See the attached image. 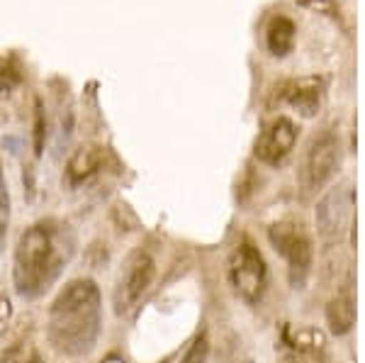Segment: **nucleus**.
Wrapping results in <instances>:
<instances>
[{
    "instance_id": "obj_14",
    "label": "nucleus",
    "mask_w": 365,
    "mask_h": 363,
    "mask_svg": "<svg viewBox=\"0 0 365 363\" xmlns=\"http://www.w3.org/2000/svg\"><path fill=\"white\" fill-rule=\"evenodd\" d=\"M210 359V339L205 332H200V334L192 339V344L187 347V351L182 354L180 363H207Z\"/></svg>"
},
{
    "instance_id": "obj_6",
    "label": "nucleus",
    "mask_w": 365,
    "mask_h": 363,
    "mask_svg": "<svg viewBox=\"0 0 365 363\" xmlns=\"http://www.w3.org/2000/svg\"><path fill=\"white\" fill-rule=\"evenodd\" d=\"M229 280L246 302H258L268 285V266L251 242H241L229 259Z\"/></svg>"
},
{
    "instance_id": "obj_5",
    "label": "nucleus",
    "mask_w": 365,
    "mask_h": 363,
    "mask_svg": "<svg viewBox=\"0 0 365 363\" xmlns=\"http://www.w3.org/2000/svg\"><path fill=\"white\" fill-rule=\"evenodd\" d=\"M156 276V263L151 259L149 251L134 249L127 256L125 263L120 268V276H117L115 292H113V305L117 315H127L137 307L149 285L154 283Z\"/></svg>"
},
{
    "instance_id": "obj_7",
    "label": "nucleus",
    "mask_w": 365,
    "mask_h": 363,
    "mask_svg": "<svg viewBox=\"0 0 365 363\" xmlns=\"http://www.w3.org/2000/svg\"><path fill=\"white\" fill-rule=\"evenodd\" d=\"M317 227L324 239H339L353 227V190L349 183L336 185L317 205Z\"/></svg>"
},
{
    "instance_id": "obj_13",
    "label": "nucleus",
    "mask_w": 365,
    "mask_h": 363,
    "mask_svg": "<svg viewBox=\"0 0 365 363\" xmlns=\"http://www.w3.org/2000/svg\"><path fill=\"white\" fill-rule=\"evenodd\" d=\"M8 225H10V193H8V180L3 173V163H0V254L5 247V237H8Z\"/></svg>"
},
{
    "instance_id": "obj_11",
    "label": "nucleus",
    "mask_w": 365,
    "mask_h": 363,
    "mask_svg": "<svg viewBox=\"0 0 365 363\" xmlns=\"http://www.w3.org/2000/svg\"><path fill=\"white\" fill-rule=\"evenodd\" d=\"M295 44V22L285 15H275L266 27V46L273 56H285Z\"/></svg>"
},
{
    "instance_id": "obj_10",
    "label": "nucleus",
    "mask_w": 365,
    "mask_h": 363,
    "mask_svg": "<svg viewBox=\"0 0 365 363\" xmlns=\"http://www.w3.org/2000/svg\"><path fill=\"white\" fill-rule=\"evenodd\" d=\"M322 98H324V83L319 78L295 81V83H290L285 91V101L307 117L319 110Z\"/></svg>"
},
{
    "instance_id": "obj_8",
    "label": "nucleus",
    "mask_w": 365,
    "mask_h": 363,
    "mask_svg": "<svg viewBox=\"0 0 365 363\" xmlns=\"http://www.w3.org/2000/svg\"><path fill=\"white\" fill-rule=\"evenodd\" d=\"M297 137H299V130L295 122L287 120V117H275V120H270L261 130V134H258L253 154H256L258 161L275 166V163H280L292 149H295Z\"/></svg>"
},
{
    "instance_id": "obj_2",
    "label": "nucleus",
    "mask_w": 365,
    "mask_h": 363,
    "mask_svg": "<svg viewBox=\"0 0 365 363\" xmlns=\"http://www.w3.org/2000/svg\"><path fill=\"white\" fill-rule=\"evenodd\" d=\"M71 256V239L63 227L51 222H37L27 227L17 239L13 278L15 290L22 297H37L58 278L63 263Z\"/></svg>"
},
{
    "instance_id": "obj_9",
    "label": "nucleus",
    "mask_w": 365,
    "mask_h": 363,
    "mask_svg": "<svg viewBox=\"0 0 365 363\" xmlns=\"http://www.w3.org/2000/svg\"><path fill=\"white\" fill-rule=\"evenodd\" d=\"M327 322L329 329L336 337L349 334L353 322H356V295H353V278L351 273L339 283L336 292L331 295L327 305Z\"/></svg>"
},
{
    "instance_id": "obj_3",
    "label": "nucleus",
    "mask_w": 365,
    "mask_h": 363,
    "mask_svg": "<svg viewBox=\"0 0 365 363\" xmlns=\"http://www.w3.org/2000/svg\"><path fill=\"white\" fill-rule=\"evenodd\" d=\"M268 239L273 249L285 259L292 283H302L314 261V244L307 227L299 220H280L268 227Z\"/></svg>"
},
{
    "instance_id": "obj_4",
    "label": "nucleus",
    "mask_w": 365,
    "mask_h": 363,
    "mask_svg": "<svg viewBox=\"0 0 365 363\" xmlns=\"http://www.w3.org/2000/svg\"><path fill=\"white\" fill-rule=\"evenodd\" d=\"M344 161V144L334 130H324L307 144L299 163V183L304 190H319L331 180Z\"/></svg>"
},
{
    "instance_id": "obj_12",
    "label": "nucleus",
    "mask_w": 365,
    "mask_h": 363,
    "mask_svg": "<svg viewBox=\"0 0 365 363\" xmlns=\"http://www.w3.org/2000/svg\"><path fill=\"white\" fill-rule=\"evenodd\" d=\"M100 163H103V156H100L98 149H93V146L78 149L73 156H71V161H68V166H66V180H68L71 185L86 183L91 175L98 173Z\"/></svg>"
},
{
    "instance_id": "obj_1",
    "label": "nucleus",
    "mask_w": 365,
    "mask_h": 363,
    "mask_svg": "<svg viewBox=\"0 0 365 363\" xmlns=\"http://www.w3.org/2000/svg\"><path fill=\"white\" fill-rule=\"evenodd\" d=\"M103 329V297L96 280L76 278L54 297L46 317L49 342L66 356H86L96 349Z\"/></svg>"
},
{
    "instance_id": "obj_15",
    "label": "nucleus",
    "mask_w": 365,
    "mask_h": 363,
    "mask_svg": "<svg viewBox=\"0 0 365 363\" xmlns=\"http://www.w3.org/2000/svg\"><path fill=\"white\" fill-rule=\"evenodd\" d=\"M44 137H46V120H44L42 105L37 103V113H34V154H37V156L42 154Z\"/></svg>"
}]
</instances>
